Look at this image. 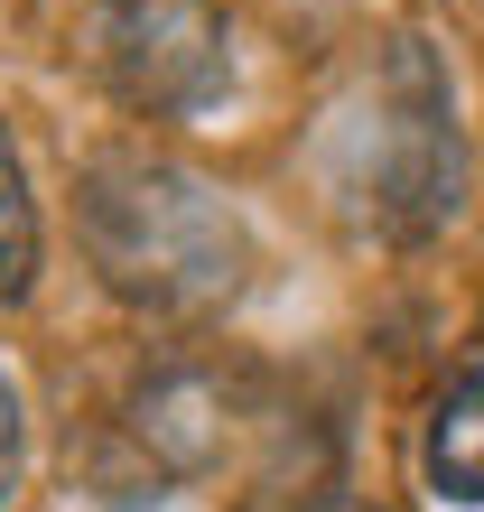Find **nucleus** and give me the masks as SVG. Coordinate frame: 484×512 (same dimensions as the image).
Returning <instances> with one entry per match:
<instances>
[{"mask_svg": "<svg viewBox=\"0 0 484 512\" xmlns=\"http://www.w3.org/2000/svg\"><path fill=\"white\" fill-rule=\"evenodd\" d=\"M75 224L94 252L103 289L159 317L224 308L242 289V224L224 187H205L196 168L149 159V149H103L75 177Z\"/></svg>", "mask_w": 484, "mask_h": 512, "instance_id": "nucleus-1", "label": "nucleus"}, {"mask_svg": "<svg viewBox=\"0 0 484 512\" xmlns=\"http://www.w3.org/2000/svg\"><path fill=\"white\" fill-rule=\"evenodd\" d=\"M354 196L382 233H438L466 196V140H457V84L429 56V38H391L373 66V140H363Z\"/></svg>", "mask_w": 484, "mask_h": 512, "instance_id": "nucleus-2", "label": "nucleus"}, {"mask_svg": "<svg viewBox=\"0 0 484 512\" xmlns=\"http://www.w3.org/2000/svg\"><path fill=\"white\" fill-rule=\"evenodd\" d=\"M94 66L103 84L149 122H187L224 94V10L215 0H103L94 19Z\"/></svg>", "mask_w": 484, "mask_h": 512, "instance_id": "nucleus-3", "label": "nucleus"}, {"mask_svg": "<svg viewBox=\"0 0 484 512\" xmlns=\"http://www.w3.org/2000/svg\"><path fill=\"white\" fill-rule=\"evenodd\" d=\"M131 438L159 457V475H205L224 457V382L196 364H168L131 391Z\"/></svg>", "mask_w": 484, "mask_h": 512, "instance_id": "nucleus-4", "label": "nucleus"}, {"mask_svg": "<svg viewBox=\"0 0 484 512\" xmlns=\"http://www.w3.org/2000/svg\"><path fill=\"white\" fill-rule=\"evenodd\" d=\"M419 475H429V494H447V503H484V336L466 345V364L447 373V391L429 401Z\"/></svg>", "mask_w": 484, "mask_h": 512, "instance_id": "nucleus-5", "label": "nucleus"}, {"mask_svg": "<svg viewBox=\"0 0 484 512\" xmlns=\"http://www.w3.org/2000/svg\"><path fill=\"white\" fill-rule=\"evenodd\" d=\"M38 289V205H28V177H19V149L0 131V308Z\"/></svg>", "mask_w": 484, "mask_h": 512, "instance_id": "nucleus-6", "label": "nucleus"}, {"mask_svg": "<svg viewBox=\"0 0 484 512\" xmlns=\"http://www.w3.org/2000/svg\"><path fill=\"white\" fill-rule=\"evenodd\" d=\"M19 466H28V419H19V382L0 373V512L19 503Z\"/></svg>", "mask_w": 484, "mask_h": 512, "instance_id": "nucleus-7", "label": "nucleus"}, {"mask_svg": "<svg viewBox=\"0 0 484 512\" xmlns=\"http://www.w3.org/2000/svg\"><path fill=\"white\" fill-rule=\"evenodd\" d=\"M345 512H382V503H345Z\"/></svg>", "mask_w": 484, "mask_h": 512, "instance_id": "nucleus-8", "label": "nucleus"}]
</instances>
